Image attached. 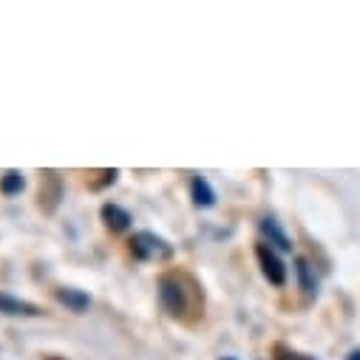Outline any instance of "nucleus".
<instances>
[{
    "mask_svg": "<svg viewBox=\"0 0 360 360\" xmlns=\"http://www.w3.org/2000/svg\"><path fill=\"white\" fill-rule=\"evenodd\" d=\"M0 312H4V315H37V307L26 304L20 298H12L6 292H0Z\"/></svg>",
    "mask_w": 360,
    "mask_h": 360,
    "instance_id": "nucleus-4",
    "label": "nucleus"
},
{
    "mask_svg": "<svg viewBox=\"0 0 360 360\" xmlns=\"http://www.w3.org/2000/svg\"><path fill=\"white\" fill-rule=\"evenodd\" d=\"M298 276H301V287H304L309 295H315V292H318V278L312 276L307 258H298Z\"/></svg>",
    "mask_w": 360,
    "mask_h": 360,
    "instance_id": "nucleus-8",
    "label": "nucleus"
},
{
    "mask_svg": "<svg viewBox=\"0 0 360 360\" xmlns=\"http://www.w3.org/2000/svg\"><path fill=\"white\" fill-rule=\"evenodd\" d=\"M0 188H4V193H18V191H23V176L18 173V170H12V173H6L4 176V182H0Z\"/></svg>",
    "mask_w": 360,
    "mask_h": 360,
    "instance_id": "nucleus-10",
    "label": "nucleus"
},
{
    "mask_svg": "<svg viewBox=\"0 0 360 360\" xmlns=\"http://www.w3.org/2000/svg\"><path fill=\"white\" fill-rule=\"evenodd\" d=\"M131 252L142 261H156V258H165L170 255V247L165 238H159L156 233H136L134 241H131Z\"/></svg>",
    "mask_w": 360,
    "mask_h": 360,
    "instance_id": "nucleus-3",
    "label": "nucleus"
},
{
    "mask_svg": "<svg viewBox=\"0 0 360 360\" xmlns=\"http://www.w3.org/2000/svg\"><path fill=\"white\" fill-rule=\"evenodd\" d=\"M159 301L162 309L179 321H196L205 309L202 287L185 273H165L159 278Z\"/></svg>",
    "mask_w": 360,
    "mask_h": 360,
    "instance_id": "nucleus-1",
    "label": "nucleus"
},
{
    "mask_svg": "<svg viewBox=\"0 0 360 360\" xmlns=\"http://www.w3.org/2000/svg\"><path fill=\"white\" fill-rule=\"evenodd\" d=\"M349 360H360V349H357V352H352V354H349Z\"/></svg>",
    "mask_w": 360,
    "mask_h": 360,
    "instance_id": "nucleus-12",
    "label": "nucleus"
},
{
    "mask_svg": "<svg viewBox=\"0 0 360 360\" xmlns=\"http://www.w3.org/2000/svg\"><path fill=\"white\" fill-rule=\"evenodd\" d=\"M255 255H258V264H261L264 278H266L269 284H276V287H284V284H287V266H284V261L278 258V252L269 247L266 241H261V244L255 247Z\"/></svg>",
    "mask_w": 360,
    "mask_h": 360,
    "instance_id": "nucleus-2",
    "label": "nucleus"
},
{
    "mask_svg": "<svg viewBox=\"0 0 360 360\" xmlns=\"http://www.w3.org/2000/svg\"><path fill=\"white\" fill-rule=\"evenodd\" d=\"M103 219H105V224L111 227V230H128V224H131V216H128V210H122L120 205H105L103 207Z\"/></svg>",
    "mask_w": 360,
    "mask_h": 360,
    "instance_id": "nucleus-6",
    "label": "nucleus"
},
{
    "mask_svg": "<svg viewBox=\"0 0 360 360\" xmlns=\"http://www.w3.org/2000/svg\"><path fill=\"white\" fill-rule=\"evenodd\" d=\"M191 191H193V202H196L199 207H210V205L216 202V193L210 191L207 179H202V176H196L193 182H191Z\"/></svg>",
    "mask_w": 360,
    "mask_h": 360,
    "instance_id": "nucleus-7",
    "label": "nucleus"
},
{
    "mask_svg": "<svg viewBox=\"0 0 360 360\" xmlns=\"http://www.w3.org/2000/svg\"><path fill=\"white\" fill-rule=\"evenodd\" d=\"M276 360H315V357H307L301 352H292L287 346H276Z\"/></svg>",
    "mask_w": 360,
    "mask_h": 360,
    "instance_id": "nucleus-11",
    "label": "nucleus"
},
{
    "mask_svg": "<svg viewBox=\"0 0 360 360\" xmlns=\"http://www.w3.org/2000/svg\"><path fill=\"white\" fill-rule=\"evenodd\" d=\"M57 298H60L63 304H68L74 312H79V309H85V307H88V298H85L82 292H74V290H60V292H57Z\"/></svg>",
    "mask_w": 360,
    "mask_h": 360,
    "instance_id": "nucleus-9",
    "label": "nucleus"
},
{
    "mask_svg": "<svg viewBox=\"0 0 360 360\" xmlns=\"http://www.w3.org/2000/svg\"><path fill=\"white\" fill-rule=\"evenodd\" d=\"M224 360H233V357H224Z\"/></svg>",
    "mask_w": 360,
    "mask_h": 360,
    "instance_id": "nucleus-13",
    "label": "nucleus"
},
{
    "mask_svg": "<svg viewBox=\"0 0 360 360\" xmlns=\"http://www.w3.org/2000/svg\"><path fill=\"white\" fill-rule=\"evenodd\" d=\"M261 233L269 238V244H276L278 250H292L290 238L284 236V230L278 227V221H276V219H264V221H261Z\"/></svg>",
    "mask_w": 360,
    "mask_h": 360,
    "instance_id": "nucleus-5",
    "label": "nucleus"
}]
</instances>
